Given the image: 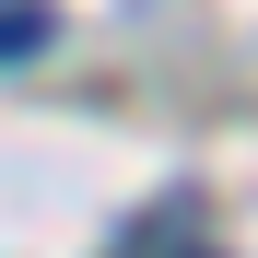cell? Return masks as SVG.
<instances>
[{"label": "cell", "instance_id": "6da1fadb", "mask_svg": "<svg viewBox=\"0 0 258 258\" xmlns=\"http://www.w3.org/2000/svg\"><path fill=\"white\" fill-rule=\"evenodd\" d=\"M47 0H0V59H35V47H47Z\"/></svg>", "mask_w": 258, "mask_h": 258}]
</instances>
